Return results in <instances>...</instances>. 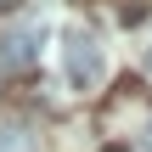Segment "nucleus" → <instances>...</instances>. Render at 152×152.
Listing matches in <instances>:
<instances>
[{"instance_id":"3","label":"nucleus","mask_w":152,"mask_h":152,"mask_svg":"<svg viewBox=\"0 0 152 152\" xmlns=\"http://www.w3.org/2000/svg\"><path fill=\"white\" fill-rule=\"evenodd\" d=\"M0 152H39V141H34L28 130L11 124V130H0Z\"/></svg>"},{"instance_id":"5","label":"nucleus","mask_w":152,"mask_h":152,"mask_svg":"<svg viewBox=\"0 0 152 152\" xmlns=\"http://www.w3.org/2000/svg\"><path fill=\"white\" fill-rule=\"evenodd\" d=\"M0 11H17V0H0Z\"/></svg>"},{"instance_id":"7","label":"nucleus","mask_w":152,"mask_h":152,"mask_svg":"<svg viewBox=\"0 0 152 152\" xmlns=\"http://www.w3.org/2000/svg\"><path fill=\"white\" fill-rule=\"evenodd\" d=\"M147 73H152V51H147Z\"/></svg>"},{"instance_id":"1","label":"nucleus","mask_w":152,"mask_h":152,"mask_svg":"<svg viewBox=\"0 0 152 152\" xmlns=\"http://www.w3.org/2000/svg\"><path fill=\"white\" fill-rule=\"evenodd\" d=\"M62 68H68V85H73V90H96V85H102V73H107V56H102L96 34L73 28V34H68V45H62Z\"/></svg>"},{"instance_id":"2","label":"nucleus","mask_w":152,"mask_h":152,"mask_svg":"<svg viewBox=\"0 0 152 152\" xmlns=\"http://www.w3.org/2000/svg\"><path fill=\"white\" fill-rule=\"evenodd\" d=\"M39 62V28H6L0 34V73H28Z\"/></svg>"},{"instance_id":"6","label":"nucleus","mask_w":152,"mask_h":152,"mask_svg":"<svg viewBox=\"0 0 152 152\" xmlns=\"http://www.w3.org/2000/svg\"><path fill=\"white\" fill-rule=\"evenodd\" d=\"M141 152H152V130H147V141H141Z\"/></svg>"},{"instance_id":"4","label":"nucleus","mask_w":152,"mask_h":152,"mask_svg":"<svg viewBox=\"0 0 152 152\" xmlns=\"http://www.w3.org/2000/svg\"><path fill=\"white\" fill-rule=\"evenodd\" d=\"M118 17H124V23H141V17H147V6H141V0H124V6H118Z\"/></svg>"}]
</instances>
